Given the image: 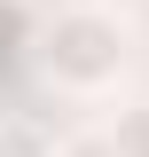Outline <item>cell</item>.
<instances>
[{"label": "cell", "mask_w": 149, "mask_h": 157, "mask_svg": "<svg viewBox=\"0 0 149 157\" xmlns=\"http://www.w3.org/2000/svg\"><path fill=\"white\" fill-rule=\"evenodd\" d=\"M102 141H110V157H149V102H126L102 126Z\"/></svg>", "instance_id": "cell-2"}, {"label": "cell", "mask_w": 149, "mask_h": 157, "mask_svg": "<svg viewBox=\"0 0 149 157\" xmlns=\"http://www.w3.org/2000/svg\"><path fill=\"white\" fill-rule=\"evenodd\" d=\"M55 157H110V141H102V134H78V141H63Z\"/></svg>", "instance_id": "cell-3"}, {"label": "cell", "mask_w": 149, "mask_h": 157, "mask_svg": "<svg viewBox=\"0 0 149 157\" xmlns=\"http://www.w3.org/2000/svg\"><path fill=\"white\" fill-rule=\"evenodd\" d=\"M118 71H126V24L118 16H102V8L55 16V32H47V78L63 94H102V86H118Z\"/></svg>", "instance_id": "cell-1"}]
</instances>
